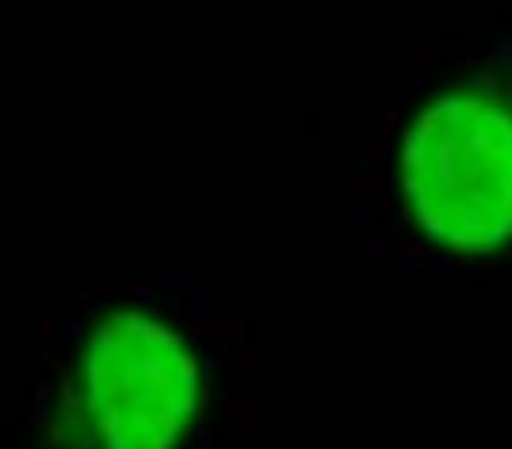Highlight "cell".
Segmentation results:
<instances>
[{
	"mask_svg": "<svg viewBox=\"0 0 512 449\" xmlns=\"http://www.w3.org/2000/svg\"><path fill=\"white\" fill-rule=\"evenodd\" d=\"M199 349L161 300L122 293L84 314L67 359V449H178L199 415Z\"/></svg>",
	"mask_w": 512,
	"mask_h": 449,
	"instance_id": "1",
	"label": "cell"
},
{
	"mask_svg": "<svg viewBox=\"0 0 512 449\" xmlns=\"http://www.w3.org/2000/svg\"><path fill=\"white\" fill-rule=\"evenodd\" d=\"M401 188L422 230L457 251L512 237V101L460 91L408 126Z\"/></svg>",
	"mask_w": 512,
	"mask_h": 449,
	"instance_id": "2",
	"label": "cell"
}]
</instances>
